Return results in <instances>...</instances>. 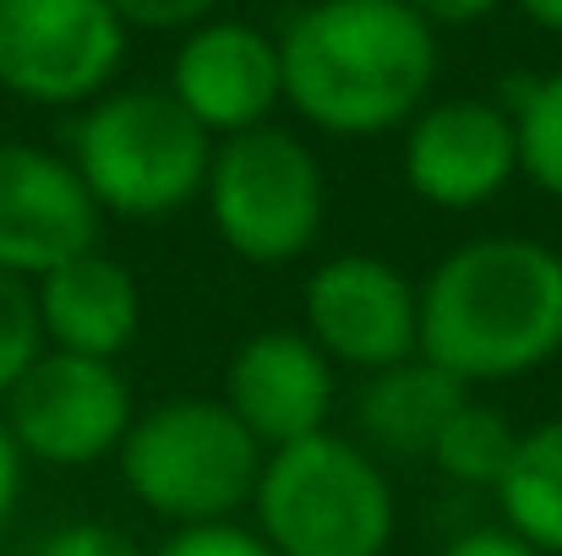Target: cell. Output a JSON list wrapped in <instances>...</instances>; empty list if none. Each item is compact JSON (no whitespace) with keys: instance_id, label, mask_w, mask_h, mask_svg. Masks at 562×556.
<instances>
[{"instance_id":"cell-23","label":"cell","mask_w":562,"mask_h":556,"mask_svg":"<svg viewBox=\"0 0 562 556\" xmlns=\"http://www.w3.org/2000/svg\"><path fill=\"white\" fill-rule=\"evenodd\" d=\"M437 556H541V552L525 546V541H519L514 530H503V524H475V530L453 535Z\"/></svg>"},{"instance_id":"cell-6","label":"cell","mask_w":562,"mask_h":556,"mask_svg":"<svg viewBox=\"0 0 562 556\" xmlns=\"http://www.w3.org/2000/svg\"><path fill=\"white\" fill-rule=\"evenodd\" d=\"M202 196L218 240L251 268H284L306 257L328 213V181L317 154L273 121L213 143Z\"/></svg>"},{"instance_id":"cell-15","label":"cell","mask_w":562,"mask_h":556,"mask_svg":"<svg viewBox=\"0 0 562 556\" xmlns=\"http://www.w3.org/2000/svg\"><path fill=\"white\" fill-rule=\"evenodd\" d=\"M470 398V387L426 355L372 371L356 393V442L372 458H431L437 431Z\"/></svg>"},{"instance_id":"cell-13","label":"cell","mask_w":562,"mask_h":556,"mask_svg":"<svg viewBox=\"0 0 562 556\" xmlns=\"http://www.w3.org/2000/svg\"><path fill=\"white\" fill-rule=\"evenodd\" d=\"M170 99L213 143L268 126V115L284 104L279 38H268L251 22H218V16L191 27L170 60Z\"/></svg>"},{"instance_id":"cell-24","label":"cell","mask_w":562,"mask_h":556,"mask_svg":"<svg viewBox=\"0 0 562 556\" xmlns=\"http://www.w3.org/2000/svg\"><path fill=\"white\" fill-rule=\"evenodd\" d=\"M22 480H27V458L16 453V442H11V431L0 420V535L11 530V519L22 508Z\"/></svg>"},{"instance_id":"cell-3","label":"cell","mask_w":562,"mask_h":556,"mask_svg":"<svg viewBox=\"0 0 562 556\" xmlns=\"http://www.w3.org/2000/svg\"><path fill=\"white\" fill-rule=\"evenodd\" d=\"M66 159L99 213L154 224L202 196L213 137L170 99V88H110L71 121Z\"/></svg>"},{"instance_id":"cell-27","label":"cell","mask_w":562,"mask_h":556,"mask_svg":"<svg viewBox=\"0 0 562 556\" xmlns=\"http://www.w3.org/2000/svg\"><path fill=\"white\" fill-rule=\"evenodd\" d=\"M290 5H312V0H290Z\"/></svg>"},{"instance_id":"cell-17","label":"cell","mask_w":562,"mask_h":556,"mask_svg":"<svg viewBox=\"0 0 562 556\" xmlns=\"http://www.w3.org/2000/svg\"><path fill=\"white\" fill-rule=\"evenodd\" d=\"M514 420L497 409V404H481V398H464L448 425L437 431L431 442V464L453 480V486H470V491H497L508 458H514Z\"/></svg>"},{"instance_id":"cell-12","label":"cell","mask_w":562,"mask_h":556,"mask_svg":"<svg viewBox=\"0 0 562 556\" xmlns=\"http://www.w3.org/2000/svg\"><path fill=\"white\" fill-rule=\"evenodd\" d=\"M334 404L339 371L301 328L251 333L224 366V409L257 436L262 453L328 431Z\"/></svg>"},{"instance_id":"cell-10","label":"cell","mask_w":562,"mask_h":556,"mask_svg":"<svg viewBox=\"0 0 562 556\" xmlns=\"http://www.w3.org/2000/svg\"><path fill=\"white\" fill-rule=\"evenodd\" d=\"M404 185L442 207V213H470L503 196L519 175V143H514V115L492 99H442L426 104L404 126Z\"/></svg>"},{"instance_id":"cell-7","label":"cell","mask_w":562,"mask_h":556,"mask_svg":"<svg viewBox=\"0 0 562 556\" xmlns=\"http://www.w3.org/2000/svg\"><path fill=\"white\" fill-rule=\"evenodd\" d=\"M132 27L110 0H0V93L77 110L115 88Z\"/></svg>"},{"instance_id":"cell-26","label":"cell","mask_w":562,"mask_h":556,"mask_svg":"<svg viewBox=\"0 0 562 556\" xmlns=\"http://www.w3.org/2000/svg\"><path fill=\"white\" fill-rule=\"evenodd\" d=\"M514 5H519V11H525V16L541 27V33H558V38H562V0H514Z\"/></svg>"},{"instance_id":"cell-11","label":"cell","mask_w":562,"mask_h":556,"mask_svg":"<svg viewBox=\"0 0 562 556\" xmlns=\"http://www.w3.org/2000/svg\"><path fill=\"white\" fill-rule=\"evenodd\" d=\"M104 213L77 181L66 154L0 143V273L44 279L49 268L99 246Z\"/></svg>"},{"instance_id":"cell-2","label":"cell","mask_w":562,"mask_h":556,"mask_svg":"<svg viewBox=\"0 0 562 556\" xmlns=\"http://www.w3.org/2000/svg\"><path fill=\"white\" fill-rule=\"evenodd\" d=\"M420 355L464 387L562 355V257L530 235L453 246L420 284Z\"/></svg>"},{"instance_id":"cell-8","label":"cell","mask_w":562,"mask_h":556,"mask_svg":"<svg viewBox=\"0 0 562 556\" xmlns=\"http://www.w3.org/2000/svg\"><path fill=\"white\" fill-rule=\"evenodd\" d=\"M0 420L27 464L88 469L126 442L137 409H132V382L115 361L44 350L0 398Z\"/></svg>"},{"instance_id":"cell-19","label":"cell","mask_w":562,"mask_h":556,"mask_svg":"<svg viewBox=\"0 0 562 556\" xmlns=\"http://www.w3.org/2000/svg\"><path fill=\"white\" fill-rule=\"evenodd\" d=\"M44 355L38 311H33V284L0 273V398L16 387V376Z\"/></svg>"},{"instance_id":"cell-5","label":"cell","mask_w":562,"mask_h":556,"mask_svg":"<svg viewBox=\"0 0 562 556\" xmlns=\"http://www.w3.org/2000/svg\"><path fill=\"white\" fill-rule=\"evenodd\" d=\"M115 458L126 491L148 513L170 519L176 530H191L224 524L240 508H251L268 453L224 409V398H170L132 420Z\"/></svg>"},{"instance_id":"cell-1","label":"cell","mask_w":562,"mask_h":556,"mask_svg":"<svg viewBox=\"0 0 562 556\" xmlns=\"http://www.w3.org/2000/svg\"><path fill=\"white\" fill-rule=\"evenodd\" d=\"M284 104L328 137H382L426 110L437 27L404 0H312L279 33Z\"/></svg>"},{"instance_id":"cell-21","label":"cell","mask_w":562,"mask_h":556,"mask_svg":"<svg viewBox=\"0 0 562 556\" xmlns=\"http://www.w3.org/2000/svg\"><path fill=\"white\" fill-rule=\"evenodd\" d=\"M38 556H143L137 541L104 519H71L38 541Z\"/></svg>"},{"instance_id":"cell-16","label":"cell","mask_w":562,"mask_h":556,"mask_svg":"<svg viewBox=\"0 0 562 556\" xmlns=\"http://www.w3.org/2000/svg\"><path fill=\"white\" fill-rule=\"evenodd\" d=\"M492 502L503 513V530H514L541 556H562V415L519 431Z\"/></svg>"},{"instance_id":"cell-20","label":"cell","mask_w":562,"mask_h":556,"mask_svg":"<svg viewBox=\"0 0 562 556\" xmlns=\"http://www.w3.org/2000/svg\"><path fill=\"white\" fill-rule=\"evenodd\" d=\"M154 556H273L268 541L235 519L224 524H191V530H176Z\"/></svg>"},{"instance_id":"cell-22","label":"cell","mask_w":562,"mask_h":556,"mask_svg":"<svg viewBox=\"0 0 562 556\" xmlns=\"http://www.w3.org/2000/svg\"><path fill=\"white\" fill-rule=\"evenodd\" d=\"M110 5L126 27H148V33H191L218 11V0H110Z\"/></svg>"},{"instance_id":"cell-4","label":"cell","mask_w":562,"mask_h":556,"mask_svg":"<svg viewBox=\"0 0 562 556\" xmlns=\"http://www.w3.org/2000/svg\"><path fill=\"white\" fill-rule=\"evenodd\" d=\"M251 513L273 556H382L398 530L382 464L339 431L268 453Z\"/></svg>"},{"instance_id":"cell-18","label":"cell","mask_w":562,"mask_h":556,"mask_svg":"<svg viewBox=\"0 0 562 556\" xmlns=\"http://www.w3.org/2000/svg\"><path fill=\"white\" fill-rule=\"evenodd\" d=\"M503 110L514 115L519 175L562 202V71H552V77H508Z\"/></svg>"},{"instance_id":"cell-25","label":"cell","mask_w":562,"mask_h":556,"mask_svg":"<svg viewBox=\"0 0 562 556\" xmlns=\"http://www.w3.org/2000/svg\"><path fill=\"white\" fill-rule=\"evenodd\" d=\"M420 22H431V27H464V22H481V16H492L503 0H404Z\"/></svg>"},{"instance_id":"cell-9","label":"cell","mask_w":562,"mask_h":556,"mask_svg":"<svg viewBox=\"0 0 562 556\" xmlns=\"http://www.w3.org/2000/svg\"><path fill=\"white\" fill-rule=\"evenodd\" d=\"M306 339L350 371H387L420 355V284H409L393 262L372 251H339L312 268L306 295Z\"/></svg>"},{"instance_id":"cell-14","label":"cell","mask_w":562,"mask_h":556,"mask_svg":"<svg viewBox=\"0 0 562 556\" xmlns=\"http://www.w3.org/2000/svg\"><path fill=\"white\" fill-rule=\"evenodd\" d=\"M33 311L44 350L82 361H121L143 328V290L132 268L104 257L99 246L33 279Z\"/></svg>"}]
</instances>
